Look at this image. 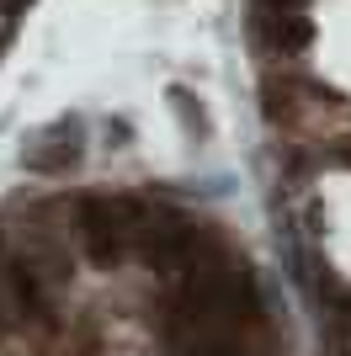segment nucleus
<instances>
[{
	"instance_id": "nucleus-1",
	"label": "nucleus",
	"mask_w": 351,
	"mask_h": 356,
	"mask_svg": "<svg viewBox=\"0 0 351 356\" xmlns=\"http://www.w3.org/2000/svg\"><path fill=\"white\" fill-rule=\"evenodd\" d=\"M149 213L155 208L139 202V197H80L75 234H80V245H86V255L96 266H112V261H123L128 250H139Z\"/></svg>"
},
{
	"instance_id": "nucleus-2",
	"label": "nucleus",
	"mask_w": 351,
	"mask_h": 356,
	"mask_svg": "<svg viewBox=\"0 0 351 356\" xmlns=\"http://www.w3.org/2000/svg\"><path fill=\"white\" fill-rule=\"evenodd\" d=\"M80 154H86V122L80 118H54L48 128L22 138V170H32V176H64L80 165Z\"/></svg>"
}]
</instances>
